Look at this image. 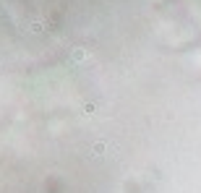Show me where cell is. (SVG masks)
Returning <instances> with one entry per match:
<instances>
[{
  "mask_svg": "<svg viewBox=\"0 0 201 193\" xmlns=\"http://www.w3.org/2000/svg\"><path fill=\"white\" fill-rule=\"evenodd\" d=\"M32 32H34V34L42 32V24H39V21H34V24H32Z\"/></svg>",
  "mask_w": 201,
  "mask_h": 193,
  "instance_id": "cell-2",
  "label": "cell"
},
{
  "mask_svg": "<svg viewBox=\"0 0 201 193\" xmlns=\"http://www.w3.org/2000/svg\"><path fill=\"white\" fill-rule=\"evenodd\" d=\"M105 151V144H94V154H102Z\"/></svg>",
  "mask_w": 201,
  "mask_h": 193,
  "instance_id": "cell-3",
  "label": "cell"
},
{
  "mask_svg": "<svg viewBox=\"0 0 201 193\" xmlns=\"http://www.w3.org/2000/svg\"><path fill=\"white\" fill-rule=\"evenodd\" d=\"M84 57H86L84 50H76V52H73V60H76V63H78V60H84Z\"/></svg>",
  "mask_w": 201,
  "mask_h": 193,
  "instance_id": "cell-1",
  "label": "cell"
}]
</instances>
